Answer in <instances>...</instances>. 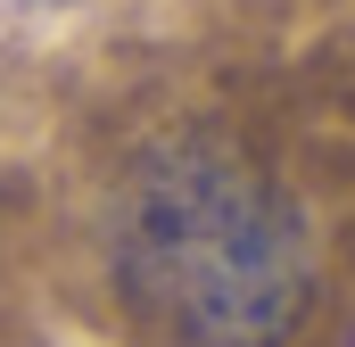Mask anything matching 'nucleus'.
Returning <instances> with one entry per match:
<instances>
[{
	"mask_svg": "<svg viewBox=\"0 0 355 347\" xmlns=\"http://www.w3.org/2000/svg\"><path fill=\"white\" fill-rule=\"evenodd\" d=\"M107 264L166 347H289L314 306L297 198L215 133H174L132 158L107 215Z\"/></svg>",
	"mask_w": 355,
	"mask_h": 347,
	"instance_id": "f257e3e1",
	"label": "nucleus"
}]
</instances>
